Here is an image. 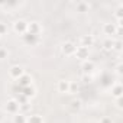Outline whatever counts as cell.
<instances>
[{
  "label": "cell",
  "instance_id": "1",
  "mask_svg": "<svg viewBox=\"0 0 123 123\" xmlns=\"http://www.w3.org/2000/svg\"><path fill=\"white\" fill-rule=\"evenodd\" d=\"M13 31H15L16 33H19V35H25V33L28 32V22L23 20V19L15 20V23H13Z\"/></svg>",
  "mask_w": 123,
  "mask_h": 123
},
{
  "label": "cell",
  "instance_id": "2",
  "mask_svg": "<svg viewBox=\"0 0 123 123\" xmlns=\"http://www.w3.org/2000/svg\"><path fill=\"white\" fill-rule=\"evenodd\" d=\"M5 109H6V111H7L9 114L15 116V114L19 113V103L16 101V98H10V100H7Z\"/></svg>",
  "mask_w": 123,
  "mask_h": 123
},
{
  "label": "cell",
  "instance_id": "3",
  "mask_svg": "<svg viewBox=\"0 0 123 123\" xmlns=\"http://www.w3.org/2000/svg\"><path fill=\"white\" fill-rule=\"evenodd\" d=\"M23 74H25V70H23L20 65H13V67H10V70H9V77H10L12 80H15V81H18Z\"/></svg>",
  "mask_w": 123,
  "mask_h": 123
},
{
  "label": "cell",
  "instance_id": "4",
  "mask_svg": "<svg viewBox=\"0 0 123 123\" xmlns=\"http://www.w3.org/2000/svg\"><path fill=\"white\" fill-rule=\"evenodd\" d=\"M75 49H77V45L73 43V42H65L61 46V51H62V54L65 56H73L75 54Z\"/></svg>",
  "mask_w": 123,
  "mask_h": 123
},
{
  "label": "cell",
  "instance_id": "5",
  "mask_svg": "<svg viewBox=\"0 0 123 123\" xmlns=\"http://www.w3.org/2000/svg\"><path fill=\"white\" fill-rule=\"evenodd\" d=\"M22 38H23V42L28 43V45H31V46H35V45H38L41 42V38L38 35H31L28 32L25 35H22Z\"/></svg>",
  "mask_w": 123,
  "mask_h": 123
},
{
  "label": "cell",
  "instance_id": "6",
  "mask_svg": "<svg viewBox=\"0 0 123 123\" xmlns=\"http://www.w3.org/2000/svg\"><path fill=\"white\" fill-rule=\"evenodd\" d=\"M78 59H81V61H86V59H88V55H90V51H88V48H86V46H77V49H75V54H74Z\"/></svg>",
  "mask_w": 123,
  "mask_h": 123
},
{
  "label": "cell",
  "instance_id": "7",
  "mask_svg": "<svg viewBox=\"0 0 123 123\" xmlns=\"http://www.w3.org/2000/svg\"><path fill=\"white\" fill-rule=\"evenodd\" d=\"M18 84H19V87L20 88H25V87H29V86H32V75L31 74H28V73H25L18 81H16Z\"/></svg>",
  "mask_w": 123,
  "mask_h": 123
},
{
  "label": "cell",
  "instance_id": "8",
  "mask_svg": "<svg viewBox=\"0 0 123 123\" xmlns=\"http://www.w3.org/2000/svg\"><path fill=\"white\" fill-rule=\"evenodd\" d=\"M42 32V26L38 22H28V33L31 35H38Z\"/></svg>",
  "mask_w": 123,
  "mask_h": 123
},
{
  "label": "cell",
  "instance_id": "9",
  "mask_svg": "<svg viewBox=\"0 0 123 123\" xmlns=\"http://www.w3.org/2000/svg\"><path fill=\"white\" fill-rule=\"evenodd\" d=\"M56 90L59 93H70V81L68 80H59L56 84Z\"/></svg>",
  "mask_w": 123,
  "mask_h": 123
},
{
  "label": "cell",
  "instance_id": "10",
  "mask_svg": "<svg viewBox=\"0 0 123 123\" xmlns=\"http://www.w3.org/2000/svg\"><path fill=\"white\" fill-rule=\"evenodd\" d=\"M116 26H114V23H104V26H103V32H104V35H107L109 38H111V35H114L116 33Z\"/></svg>",
  "mask_w": 123,
  "mask_h": 123
},
{
  "label": "cell",
  "instance_id": "11",
  "mask_svg": "<svg viewBox=\"0 0 123 123\" xmlns=\"http://www.w3.org/2000/svg\"><path fill=\"white\" fill-rule=\"evenodd\" d=\"M81 68H83L84 74H88V73H91L94 70V62H93V61H90V59H86V61H83Z\"/></svg>",
  "mask_w": 123,
  "mask_h": 123
},
{
  "label": "cell",
  "instance_id": "12",
  "mask_svg": "<svg viewBox=\"0 0 123 123\" xmlns=\"http://www.w3.org/2000/svg\"><path fill=\"white\" fill-rule=\"evenodd\" d=\"M93 43H94V38H93V35H84V36H81V46L88 48V46H91Z\"/></svg>",
  "mask_w": 123,
  "mask_h": 123
},
{
  "label": "cell",
  "instance_id": "13",
  "mask_svg": "<svg viewBox=\"0 0 123 123\" xmlns=\"http://www.w3.org/2000/svg\"><path fill=\"white\" fill-rule=\"evenodd\" d=\"M20 94H23L26 98H31V97L35 96V87H33V86H29V87L20 88Z\"/></svg>",
  "mask_w": 123,
  "mask_h": 123
},
{
  "label": "cell",
  "instance_id": "14",
  "mask_svg": "<svg viewBox=\"0 0 123 123\" xmlns=\"http://www.w3.org/2000/svg\"><path fill=\"white\" fill-rule=\"evenodd\" d=\"M26 123H45L41 114H31L26 116Z\"/></svg>",
  "mask_w": 123,
  "mask_h": 123
},
{
  "label": "cell",
  "instance_id": "15",
  "mask_svg": "<svg viewBox=\"0 0 123 123\" xmlns=\"http://www.w3.org/2000/svg\"><path fill=\"white\" fill-rule=\"evenodd\" d=\"M75 7H77L78 12H88L90 5H88L87 2H77V3H75Z\"/></svg>",
  "mask_w": 123,
  "mask_h": 123
},
{
  "label": "cell",
  "instance_id": "16",
  "mask_svg": "<svg viewBox=\"0 0 123 123\" xmlns=\"http://www.w3.org/2000/svg\"><path fill=\"white\" fill-rule=\"evenodd\" d=\"M122 93H123V88H122L120 84H116V86L111 88V94H113L116 98H120V97H122Z\"/></svg>",
  "mask_w": 123,
  "mask_h": 123
},
{
  "label": "cell",
  "instance_id": "17",
  "mask_svg": "<svg viewBox=\"0 0 123 123\" xmlns=\"http://www.w3.org/2000/svg\"><path fill=\"white\" fill-rule=\"evenodd\" d=\"M13 123H26V114L18 113L13 116Z\"/></svg>",
  "mask_w": 123,
  "mask_h": 123
},
{
  "label": "cell",
  "instance_id": "18",
  "mask_svg": "<svg viewBox=\"0 0 123 123\" xmlns=\"http://www.w3.org/2000/svg\"><path fill=\"white\" fill-rule=\"evenodd\" d=\"M113 43H114V41L111 39V38H107L104 42H103V46H104V49H113Z\"/></svg>",
  "mask_w": 123,
  "mask_h": 123
},
{
  "label": "cell",
  "instance_id": "19",
  "mask_svg": "<svg viewBox=\"0 0 123 123\" xmlns=\"http://www.w3.org/2000/svg\"><path fill=\"white\" fill-rule=\"evenodd\" d=\"M7 56H9V51H7V48H5V46H0V61L6 59Z\"/></svg>",
  "mask_w": 123,
  "mask_h": 123
},
{
  "label": "cell",
  "instance_id": "20",
  "mask_svg": "<svg viewBox=\"0 0 123 123\" xmlns=\"http://www.w3.org/2000/svg\"><path fill=\"white\" fill-rule=\"evenodd\" d=\"M16 101H18L19 104H23V103H28V101H29V98H26V97H25L23 94H20V93H19V96H18Z\"/></svg>",
  "mask_w": 123,
  "mask_h": 123
},
{
  "label": "cell",
  "instance_id": "21",
  "mask_svg": "<svg viewBox=\"0 0 123 123\" xmlns=\"http://www.w3.org/2000/svg\"><path fill=\"white\" fill-rule=\"evenodd\" d=\"M71 107H73L74 110H80V109H81V101H80V100H73V101H71Z\"/></svg>",
  "mask_w": 123,
  "mask_h": 123
},
{
  "label": "cell",
  "instance_id": "22",
  "mask_svg": "<svg viewBox=\"0 0 123 123\" xmlns=\"http://www.w3.org/2000/svg\"><path fill=\"white\" fill-rule=\"evenodd\" d=\"M78 90V86H77V83H74V81H70V93H75Z\"/></svg>",
  "mask_w": 123,
  "mask_h": 123
},
{
  "label": "cell",
  "instance_id": "23",
  "mask_svg": "<svg viewBox=\"0 0 123 123\" xmlns=\"http://www.w3.org/2000/svg\"><path fill=\"white\" fill-rule=\"evenodd\" d=\"M6 32H7V26H6V23L0 22V35H5Z\"/></svg>",
  "mask_w": 123,
  "mask_h": 123
},
{
  "label": "cell",
  "instance_id": "24",
  "mask_svg": "<svg viewBox=\"0 0 123 123\" xmlns=\"http://www.w3.org/2000/svg\"><path fill=\"white\" fill-rule=\"evenodd\" d=\"M113 48H114V49H117V51H120V48H122V42H120V41L114 42V43H113Z\"/></svg>",
  "mask_w": 123,
  "mask_h": 123
},
{
  "label": "cell",
  "instance_id": "25",
  "mask_svg": "<svg viewBox=\"0 0 123 123\" xmlns=\"http://www.w3.org/2000/svg\"><path fill=\"white\" fill-rule=\"evenodd\" d=\"M100 123H111V119H109V117H103V119L100 120Z\"/></svg>",
  "mask_w": 123,
  "mask_h": 123
},
{
  "label": "cell",
  "instance_id": "26",
  "mask_svg": "<svg viewBox=\"0 0 123 123\" xmlns=\"http://www.w3.org/2000/svg\"><path fill=\"white\" fill-rule=\"evenodd\" d=\"M117 74H119V75L122 74V65H120V64L117 65Z\"/></svg>",
  "mask_w": 123,
  "mask_h": 123
},
{
  "label": "cell",
  "instance_id": "27",
  "mask_svg": "<svg viewBox=\"0 0 123 123\" xmlns=\"http://www.w3.org/2000/svg\"><path fill=\"white\" fill-rule=\"evenodd\" d=\"M117 107H119V109L122 107V97H120V98H117Z\"/></svg>",
  "mask_w": 123,
  "mask_h": 123
},
{
  "label": "cell",
  "instance_id": "28",
  "mask_svg": "<svg viewBox=\"0 0 123 123\" xmlns=\"http://www.w3.org/2000/svg\"><path fill=\"white\" fill-rule=\"evenodd\" d=\"M0 119H2V113H0Z\"/></svg>",
  "mask_w": 123,
  "mask_h": 123
}]
</instances>
